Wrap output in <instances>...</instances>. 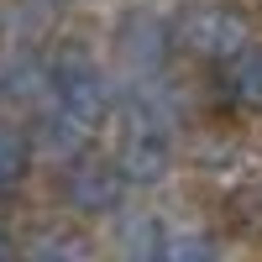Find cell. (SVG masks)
I'll list each match as a JSON object with an SVG mask.
<instances>
[{"mask_svg": "<svg viewBox=\"0 0 262 262\" xmlns=\"http://www.w3.org/2000/svg\"><path fill=\"white\" fill-rule=\"evenodd\" d=\"M168 48H173V27H168V21H158L152 11L121 16V27H116V53L131 63V69L158 74L163 63H168Z\"/></svg>", "mask_w": 262, "mask_h": 262, "instance_id": "cell-5", "label": "cell"}, {"mask_svg": "<svg viewBox=\"0 0 262 262\" xmlns=\"http://www.w3.org/2000/svg\"><path fill=\"white\" fill-rule=\"evenodd\" d=\"M63 194H69V205L79 215H111L126 194V173H121V163L100 158V152H84L63 173Z\"/></svg>", "mask_w": 262, "mask_h": 262, "instance_id": "cell-4", "label": "cell"}, {"mask_svg": "<svg viewBox=\"0 0 262 262\" xmlns=\"http://www.w3.org/2000/svg\"><path fill=\"white\" fill-rule=\"evenodd\" d=\"M121 247L131 257H158L163 252V231L152 215H131V221H121Z\"/></svg>", "mask_w": 262, "mask_h": 262, "instance_id": "cell-8", "label": "cell"}, {"mask_svg": "<svg viewBox=\"0 0 262 262\" xmlns=\"http://www.w3.org/2000/svg\"><path fill=\"white\" fill-rule=\"evenodd\" d=\"M11 252H16V242H11L6 231H0V257H11Z\"/></svg>", "mask_w": 262, "mask_h": 262, "instance_id": "cell-11", "label": "cell"}, {"mask_svg": "<svg viewBox=\"0 0 262 262\" xmlns=\"http://www.w3.org/2000/svg\"><path fill=\"white\" fill-rule=\"evenodd\" d=\"M48 95H53V111H63L79 131H95L111 121L116 100H111V84L95 69L84 53H63L53 69H48Z\"/></svg>", "mask_w": 262, "mask_h": 262, "instance_id": "cell-2", "label": "cell"}, {"mask_svg": "<svg viewBox=\"0 0 262 262\" xmlns=\"http://www.w3.org/2000/svg\"><path fill=\"white\" fill-rule=\"evenodd\" d=\"M215 252H221V247H215L210 236H173V242L163 236V252L158 257H215Z\"/></svg>", "mask_w": 262, "mask_h": 262, "instance_id": "cell-10", "label": "cell"}, {"mask_svg": "<svg viewBox=\"0 0 262 262\" xmlns=\"http://www.w3.org/2000/svg\"><path fill=\"white\" fill-rule=\"evenodd\" d=\"M221 90L236 100V105H252V111H262V42H242L226 69H221Z\"/></svg>", "mask_w": 262, "mask_h": 262, "instance_id": "cell-6", "label": "cell"}, {"mask_svg": "<svg viewBox=\"0 0 262 262\" xmlns=\"http://www.w3.org/2000/svg\"><path fill=\"white\" fill-rule=\"evenodd\" d=\"M121 152L116 163L126 173V184H163L173 168V142H168V121L152 100H126L121 105Z\"/></svg>", "mask_w": 262, "mask_h": 262, "instance_id": "cell-1", "label": "cell"}, {"mask_svg": "<svg viewBox=\"0 0 262 262\" xmlns=\"http://www.w3.org/2000/svg\"><path fill=\"white\" fill-rule=\"evenodd\" d=\"M32 252L37 257H58V252H74V257H84V252H90V242H84V236H69V231H48V236H37V242H32Z\"/></svg>", "mask_w": 262, "mask_h": 262, "instance_id": "cell-9", "label": "cell"}, {"mask_svg": "<svg viewBox=\"0 0 262 262\" xmlns=\"http://www.w3.org/2000/svg\"><path fill=\"white\" fill-rule=\"evenodd\" d=\"M173 42H184L194 58H210V63H226L242 42H252V27L236 6H205V11H189L179 21Z\"/></svg>", "mask_w": 262, "mask_h": 262, "instance_id": "cell-3", "label": "cell"}, {"mask_svg": "<svg viewBox=\"0 0 262 262\" xmlns=\"http://www.w3.org/2000/svg\"><path fill=\"white\" fill-rule=\"evenodd\" d=\"M27 168H32V142L21 137L16 126H6L0 121V200L27 179Z\"/></svg>", "mask_w": 262, "mask_h": 262, "instance_id": "cell-7", "label": "cell"}]
</instances>
